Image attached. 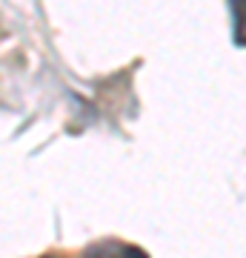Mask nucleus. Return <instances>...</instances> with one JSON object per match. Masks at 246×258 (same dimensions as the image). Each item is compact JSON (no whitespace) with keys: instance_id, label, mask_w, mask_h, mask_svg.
Masks as SVG:
<instances>
[{"instance_id":"obj_1","label":"nucleus","mask_w":246,"mask_h":258,"mask_svg":"<svg viewBox=\"0 0 246 258\" xmlns=\"http://www.w3.org/2000/svg\"><path fill=\"white\" fill-rule=\"evenodd\" d=\"M120 258H149V255H146V252H143L140 247H126Z\"/></svg>"},{"instance_id":"obj_2","label":"nucleus","mask_w":246,"mask_h":258,"mask_svg":"<svg viewBox=\"0 0 246 258\" xmlns=\"http://www.w3.org/2000/svg\"><path fill=\"white\" fill-rule=\"evenodd\" d=\"M46 258H57V255H46Z\"/></svg>"}]
</instances>
